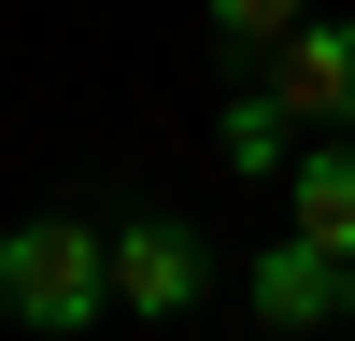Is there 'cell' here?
Here are the masks:
<instances>
[{
  "label": "cell",
  "mask_w": 355,
  "mask_h": 341,
  "mask_svg": "<svg viewBox=\"0 0 355 341\" xmlns=\"http://www.w3.org/2000/svg\"><path fill=\"white\" fill-rule=\"evenodd\" d=\"M100 313H114V256H100L85 213H15V227H0V327L85 341Z\"/></svg>",
  "instance_id": "cell-1"
},
{
  "label": "cell",
  "mask_w": 355,
  "mask_h": 341,
  "mask_svg": "<svg viewBox=\"0 0 355 341\" xmlns=\"http://www.w3.org/2000/svg\"><path fill=\"white\" fill-rule=\"evenodd\" d=\"M100 256H114V313H142V327H171V313L214 299V242H199L185 213H128V227H100Z\"/></svg>",
  "instance_id": "cell-2"
},
{
  "label": "cell",
  "mask_w": 355,
  "mask_h": 341,
  "mask_svg": "<svg viewBox=\"0 0 355 341\" xmlns=\"http://www.w3.org/2000/svg\"><path fill=\"white\" fill-rule=\"evenodd\" d=\"M256 85L284 100V128H355V15H299L270 57H256Z\"/></svg>",
  "instance_id": "cell-3"
},
{
  "label": "cell",
  "mask_w": 355,
  "mask_h": 341,
  "mask_svg": "<svg viewBox=\"0 0 355 341\" xmlns=\"http://www.w3.org/2000/svg\"><path fill=\"white\" fill-rule=\"evenodd\" d=\"M284 227H299L313 256H355V128H313L299 157H284Z\"/></svg>",
  "instance_id": "cell-4"
},
{
  "label": "cell",
  "mask_w": 355,
  "mask_h": 341,
  "mask_svg": "<svg viewBox=\"0 0 355 341\" xmlns=\"http://www.w3.org/2000/svg\"><path fill=\"white\" fill-rule=\"evenodd\" d=\"M242 299H256V327H284V341H299V327H327V313H341V256H313L299 227H284V242L242 270Z\"/></svg>",
  "instance_id": "cell-5"
},
{
  "label": "cell",
  "mask_w": 355,
  "mask_h": 341,
  "mask_svg": "<svg viewBox=\"0 0 355 341\" xmlns=\"http://www.w3.org/2000/svg\"><path fill=\"white\" fill-rule=\"evenodd\" d=\"M214 142H227V170H270V185H284V157H299V128H284V100H270L256 71L214 100Z\"/></svg>",
  "instance_id": "cell-6"
},
{
  "label": "cell",
  "mask_w": 355,
  "mask_h": 341,
  "mask_svg": "<svg viewBox=\"0 0 355 341\" xmlns=\"http://www.w3.org/2000/svg\"><path fill=\"white\" fill-rule=\"evenodd\" d=\"M199 15H214V43H227V57H242V71H256V57H270L284 28L313 15V0H199Z\"/></svg>",
  "instance_id": "cell-7"
},
{
  "label": "cell",
  "mask_w": 355,
  "mask_h": 341,
  "mask_svg": "<svg viewBox=\"0 0 355 341\" xmlns=\"http://www.w3.org/2000/svg\"><path fill=\"white\" fill-rule=\"evenodd\" d=\"M341 327H355V256H341Z\"/></svg>",
  "instance_id": "cell-8"
}]
</instances>
